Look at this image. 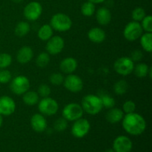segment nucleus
Masks as SVG:
<instances>
[{
    "label": "nucleus",
    "instance_id": "nucleus-23",
    "mask_svg": "<svg viewBox=\"0 0 152 152\" xmlns=\"http://www.w3.org/2000/svg\"><path fill=\"white\" fill-rule=\"evenodd\" d=\"M140 44L145 51L151 53L152 50V33L146 32L140 37Z\"/></svg>",
    "mask_w": 152,
    "mask_h": 152
},
{
    "label": "nucleus",
    "instance_id": "nucleus-19",
    "mask_svg": "<svg viewBox=\"0 0 152 152\" xmlns=\"http://www.w3.org/2000/svg\"><path fill=\"white\" fill-rule=\"evenodd\" d=\"M96 19L98 23L101 25H107L111 22V13L109 9L102 7L96 10Z\"/></svg>",
    "mask_w": 152,
    "mask_h": 152
},
{
    "label": "nucleus",
    "instance_id": "nucleus-28",
    "mask_svg": "<svg viewBox=\"0 0 152 152\" xmlns=\"http://www.w3.org/2000/svg\"><path fill=\"white\" fill-rule=\"evenodd\" d=\"M50 60V55L48 53L42 52L37 56L36 59V64L39 68H45L49 64Z\"/></svg>",
    "mask_w": 152,
    "mask_h": 152
},
{
    "label": "nucleus",
    "instance_id": "nucleus-13",
    "mask_svg": "<svg viewBox=\"0 0 152 152\" xmlns=\"http://www.w3.org/2000/svg\"><path fill=\"white\" fill-rule=\"evenodd\" d=\"M113 149L115 152H130L132 149V142L126 136H118L113 142Z\"/></svg>",
    "mask_w": 152,
    "mask_h": 152
},
{
    "label": "nucleus",
    "instance_id": "nucleus-1",
    "mask_svg": "<svg viewBox=\"0 0 152 152\" xmlns=\"http://www.w3.org/2000/svg\"><path fill=\"white\" fill-rule=\"evenodd\" d=\"M122 120L123 129L131 135L138 136L142 134L146 129V122L145 119L137 113L126 114Z\"/></svg>",
    "mask_w": 152,
    "mask_h": 152
},
{
    "label": "nucleus",
    "instance_id": "nucleus-27",
    "mask_svg": "<svg viewBox=\"0 0 152 152\" xmlns=\"http://www.w3.org/2000/svg\"><path fill=\"white\" fill-rule=\"evenodd\" d=\"M96 7H95V4L91 2V1H86L83 3V4L81 7V12L82 14L87 17L93 16L94 13H95Z\"/></svg>",
    "mask_w": 152,
    "mask_h": 152
},
{
    "label": "nucleus",
    "instance_id": "nucleus-42",
    "mask_svg": "<svg viewBox=\"0 0 152 152\" xmlns=\"http://www.w3.org/2000/svg\"><path fill=\"white\" fill-rule=\"evenodd\" d=\"M105 152H115L114 151V149H108L107 151H105Z\"/></svg>",
    "mask_w": 152,
    "mask_h": 152
},
{
    "label": "nucleus",
    "instance_id": "nucleus-18",
    "mask_svg": "<svg viewBox=\"0 0 152 152\" xmlns=\"http://www.w3.org/2000/svg\"><path fill=\"white\" fill-rule=\"evenodd\" d=\"M88 37L91 42L94 43H102L105 41L106 34L102 28H91L88 33Z\"/></svg>",
    "mask_w": 152,
    "mask_h": 152
},
{
    "label": "nucleus",
    "instance_id": "nucleus-32",
    "mask_svg": "<svg viewBox=\"0 0 152 152\" xmlns=\"http://www.w3.org/2000/svg\"><path fill=\"white\" fill-rule=\"evenodd\" d=\"M54 129L57 132H63L68 127V120H65L64 117L58 118L53 124Z\"/></svg>",
    "mask_w": 152,
    "mask_h": 152
},
{
    "label": "nucleus",
    "instance_id": "nucleus-25",
    "mask_svg": "<svg viewBox=\"0 0 152 152\" xmlns=\"http://www.w3.org/2000/svg\"><path fill=\"white\" fill-rule=\"evenodd\" d=\"M30 31H31L30 24L27 22H24V21L19 22L16 25L14 30L16 35L19 37H23L26 36L30 32Z\"/></svg>",
    "mask_w": 152,
    "mask_h": 152
},
{
    "label": "nucleus",
    "instance_id": "nucleus-3",
    "mask_svg": "<svg viewBox=\"0 0 152 152\" xmlns=\"http://www.w3.org/2000/svg\"><path fill=\"white\" fill-rule=\"evenodd\" d=\"M50 25L53 30L59 32H65L71 28L72 20L68 15L62 13H58L51 17Z\"/></svg>",
    "mask_w": 152,
    "mask_h": 152
},
{
    "label": "nucleus",
    "instance_id": "nucleus-41",
    "mask_svg": "<svg viewBox=\"0 0 152 152\" xmlns=\"http://www.w3.org/2000/svg\"><path fill=\"white\" fill-rule=\"evenodd\" d=\"M12 1L15 3H20V2H22V1H24V0H12Z\"/></svg>",
    "mask_w": 152,
    "mask_h": 152
},
{
    "label": "nucleus",
    "instance_id": "nucleus-12",
    "mask_svg": "<svg viewBox=\"0 0 152 152\" xmlns=\"http://www.w3.org/2000/svg\"><path fill=\"white\" fill-rule=\"evenodd\" d=\"M65 47V41L59 36H53L46 44V50L49 54L56 55L60 53Z\"/></svg>",
    "mask_w": 152,
    "mask_h": 152
},
{
    "label": "nucleus",
    "instance_id": "nucleus-21",
    "mask_svg": "<svg viewBox=\"0 0 152 152\" xmlns=\"http://www.w3.org/2000/svg\"><path fill=\"white\" fill-rule=\"evenodd\" d=\"M53 30L50 25L45 24L42 25L38 30L37 37L42 41H48L50 38L53 37Z\"/></svg>",
    "mask_w": 152,
    "mask_h": 152
},
{
    "label": "nucleus",
    "instance_id": "nucleus-38",
    "mask_svg": "<svg viewBox=\"0 0 152 152\" xmlns=\"http://www.w3.org/2000/svg\"><path fill=\"white\" fill-rule=\"evenodd\" d=\"M143 57V53L141 50H135L131 54V59H132L134 62H139Z\"/></svg>",
    "mask_w": 152,
    "mask_h": 152
},
{
    "label": "nucleus",
    "instance_id": "nucleus-17",
    "mask_svg": "<svg viewBox=\"0 0 152 152\" xmlns=\"http://www.w3.org/2000/svg\"><path fill=\"white\" fill-rule=\"evenodd\" d=\"M34 56V51L29 46H23L21 48L16 54V59L18 62L22 65L28 63Z\"/></svg>",
    "mask_w": 152,
    "mask_h": 152
},
{
    "label": "nucleus",
    "instance_id": "nucleus-31",
    "mask_svg": "<svg viewBox=\"0 0 152 152\" xmlns=\"http://www.w3.org/2000/svg\"><path fill=\"white\" fill-rule=\"evenodd\" d=\"M12 63V56L6 53H0V69H4Z\"/></svg>",
    "mask_w": 152,
    "mask_h": 152
},
{
    "label": "nucleus",
    "instance_id": "nucleus-10",
    "mask_svg": "<svg viewBox=\"0 0 152 152\" xmlns=\"http://www.w3.org/2000/svg\"><path fill=\"white\" fill-rule=\"evenodd\" d=\"M42 13V7L38 1H31L25 7L23 14L28 21H36L40 17Z\"/></svg>",
    "mask_w": 152,
    "mask_h": 152
},
{
    "label": "nucleus",
    "instance_id": "nucleus-9",
    "mask_svg": "<svg viewBox=\"0 0 152 152\" xmlns=\"http://www.w3.org/2000/svg\"><path fill=\"white\" fill-rule=\"evenodd\" d=\"M90 129L91 125L88 120L81 117L74 121L71 128V133L75 137L83 138L88 134Z\"/></svg>",
    "mask_w": 152,
    "mask_h": 152
},
{
    "label": "nucleus",
    "instance_id": "nucleus-5",
    "mask_svg": "<svg viewBox=\"0 0 152 152\" xmlns=\"http://www.w3.org/2000/svg\"><path fill=\"white\" fill-rule=\"evenodd\" d=\"M83 111L81 105L76 102L67 104L62 110V117L68 121L74 122L75 120L81 118L83 116Z\"/></svg>",
    "mask_w": 152,
    "mask_h": 152
},
{
    "label": "nucleus",
    "instance_id": "nucleus-6",
    "mask_svg": "<svg viewBox=\"0 0 152 152\" xmlns=\"http://www.w3.org/2000/svg\"><path fill=\"white\" fill-rule=\"evenodd\" d=\"M142 26L140 23L135 21H132L126 25L123 31L125 39L129 42H134L140 38L142 34Z\"/></svg>",
    "mask_w": 152,
    "mask_h": 152
},
{
    "label": "nucleus",
    "instance_id": "nucleus-30",
    "mask_svg": "<svg viewBox=\"0 0 152 152\" xmlns=\"http://www.w3.org/2000/svg\"><path fill=\"white\" fill-rule=\"evenodd\" d=\"M145 16L146 15H145V10L141 7H137L134 9L132 13V17L133 19V21L138 22H141Z\"/></svg>",
    "mask_w": 152,
    "mask_h": 152
},
{
    "label": "nucleus",
    "instance_id": "nucleus-2",
    "mask_svg": "<svg viewBox=\"0 0 152 152\" xmlns=\"http://www.w3.org/2000/svg\"><path fill=\"white\" fill-rule=\"evenodd\" d=\"M81 106L83 111L90 115H96L99 114L103 108L99 96L94 94H88L85 96L82 100Z\"/></svg>",
    "mask_w": 152,
    "mask_h": 152
},
{
    "label": "nucleus",
    "instance_id": "nucleus-26",
    "mask_svg": "<svg viewBox=\"0 0 152 152\" xmlns=\"http://www.w3.org/2000/svg\"><path fill=\"white\" fill-rule=\"evenodd\" d=\"M129 85L124 80H120L115 83L114 86V91L117 95H123L127 92Z\"/></svg>",
    "mask_w": 152,
    "mask_h": 152
},
{
    "label": "nucleus",
    "instance_id": "nucleus-39",
    "mask_svg": "<svg viewBox=\"0 0 152 152\" xmlns=\"http://www.w3.org/2000/svg\"><path fill=\"white\" fill-rule=\"evenodd\" d=\"M88 1L94 3V4H99V3H102L105 1V0H88Z\"/></svg>",
    "mask_w": 152,
    "mask_h": 152
},
{
    "label": "nucleus",
    "instance_id": "nucleus-8",
    "mask_svg": "<svg viewBox=\"0 0 152 152\" xmlns=\"http://www.w3.org/2000/svg\"><path fill=\"white\" fill-rule=\"evenodd\" d=\"M30 81L25 76L19 75L13 79L10 85L11 91L16 95H23L30 88Z\"/></svg>",
    "mask_w": 152,
    "mask_h": 152
},
{
    "label": "nucleus",
    "instance_id": "nucleus-4",
    "mask_svg": "<svg viewBox=\"0 0 152 152\" xmlns=\"http://www.w3.org/2000/svg\"><path fill=\"white\" fill-rule=\"evenodd\" d=\"M134 68V63L130 57L122 56L114 62V69L118 74L128 76L132 74Z\"/></svg>",
    "mask_w": 152,
    "mask_h": 152
},
{
    "label": "nucleus",
    "instance_id": "nucleus-37",
    "mask_svg": "<svg viewBox=\"0 0 152 152\" xmlns=\"http://www.w3.org/2000/svg\"><path fill=\"white\" fill-rule=\"evenodd\" d=\"M11 73L5 69L0 70V83L6 84L11 80Z\"/></svg>",
    "mask_w": 152,
    "mask_h": 152
},
{
    "label": "nucleus",
    "instance_id": "nucleus-20",
    "mask_svg": "<svg viewBox=\"0 0 152 152\" xmlns=\"http://www.w3.org/2000/svg\"><path fill=\"white\" fill-rule=\"evenodd\" d=\"M123 117H124V112L123 110L118 108H111L109 111L107 112L105 118L108 123L111 124H116L122 121Z\"/></svg>",
    "mask_w": 152,
    "mask_h": 152
},
{
    "label": "nucleus",
    "instance_id": "nucleus-22",
    "mask_svg": "<svg viewBox=\"0 0 152 152\" xmlns=\"http://www.w3.org/2000/svg\"><path fill=\"white\" fill-rule=\"evenodd\" d=\"M23 102L25 105L32 106L38 104L39 101V96L37 94V92L32 91H28L23 94Z\"/></svg>",
    "mask_w": 152,
    "mask_h": 152
},
{
    "label": "nucleus",
    "instance_id": "nucleus-29",
    "mask_svg": "<svg viewBox=\"0 0 152 152\" xmlns=\"http://www.w3.org/2000/svg\"><path fill=\"white\" fill-rule=\"evenodd\" d=\"M99 97H100L101 100H102L103 108L110 109V108H114V105H115L116 104L115 99H114V97L110 96V95L104 94L100 95Z\"/></svg>",
    "mask_w": 152,
    "mask_h": 152
},
{
    "label": "nucleus",
    "instance_id": "nucleus-7",
    "mask_svg": "<svg viewBox=\"0 0 152 152\" xmlns=\"http://www.w3.org/2000/svg\"><path fill=\"white\" fill-rule=\"evenodd\" d=\"M38 109L42 114L45 116L54 115L59 110V104L54 99L50 97H44L39 101Z\"/></svg>",
    "mask_w": 152,
    "mask_h": 152
},
{
    "label": "nucleus",
    "instance_id": "nucleus-33",
    "mask_svg": "<svg viewBox=\"0 0 152 152\" xmlns=\"http://www.w3.org/2000/svg\"><path fill=\"white\" fill-rule=\"evenodd\" d=\"M141 26L143 31L145 32H152V17L151 15L145 16L141 21Z\"/></svg>",
    "mask_w": 152,
    "mask_h": 152
},
{
    "label": "nucleus",
    "instance_id": "nucleus-11",
    "mask_svg": "<svg viewBox=\"0 0 152 152\" xmlns=\"http://www.w3.org/2000/svg\"><path fill=\"white\" fill-rule=\"evenodd\" d=\"M65 88L72 93H78L83 88V80L75 74H68L63 82Z\"/></svg>",
    "mask_w": 152,
    "mask_h": 152
},
{
    "label": "nucleus",
    "instance_id": "nucleus-16",
    "mask_svg": "<svg viewBox=\"0 0 152 152\" xmlns=\"http://www.w3.org/2000/svg\"><path fill=\"white\" fill-rule=\"evenodd\" d=\"M78 63L77 61L73 57H66L61 61L59 68L64 74H71L77 70Z\"/></svg>",
    "mask_w": 152,
    "mask_h": 152
},
{
    "label": "nucleus",
    "instance_id": "nucleus-34",
    "mask_svg": "<svg viewBox=\"0 0 152 152\" xmlns=\"http://www.w3.org/2000/svg\"><path fill=\"white\" fill-rule=\"evenodd\" d=\"M64 79L63 75L60 73H53L50 76L49 80L53 86H60L63 83Z\"/></svg>",
    "mask_w": 152,
    "mask_h": 152
},
{
    "label": "nucleus",
    "instance_id": "nucleus-40",
    "mask_svg": "<svg viewBox=\"0 0 152 152\" xmlns=\"http://www.w3.org/2000/svg\"><path fill=\"white\" fill-rule=\"evenodd\" d=\"M2 115H1L0 114V127L1 126V125H2V123H3V119H2V117H1Z\"/></svg>",
    "mask_w": 152,
    "mask_h": 152
},
{
    "label": "nucleus",
    "instance_id": "nucleus-15",
    "mask_svg": "<svg viewBox=\"0 0 152 152\" xmlns=\"http://www.w3.org/2000/svg\"><path fill=\"white\" fill-rule=\"evenodd\" d=\"M31 126L35 132H43L47 129V120L43 114H35L31 117Z\"/></svg>",
    "mask_w": 152,
    "mask_h": 152
},
{
    "label": "nucleus",
    "instance_id": "nucleus-35",
    "mask_svg": "<svg viewBox=\"0 0 152 152\" xmlns=\"http://www.w3.org/2000/svg\"><path fill=\"white\" fill-rule=\"evenodd\" d=\"M51 93V89H50V86H48L46 84H42L39 86L38 91H37V94L39 96H42V97H48L49 95Z\"/></svg>",
    "mask_w": 152,
    "mask_h": 152
},
{
    "label": "nucleus",
    "instance_id": "nucleus-36",
    "mask_svg": "<svg viewBox=\"0 0 152 152\" xmlns=\"http://www.w3.org/2000/svg\"><path fill=\"white\" fill-rule=\"evenodd\" d=\"M135 110H136V104L132 100H127L123 104V111L126 114L135 112Z\"/></svg>",
    "mask_w": 152,
    "mask_h": 152
},
{
    "label": "nucleus",
    "instance_id": "nucleus-14",
    "mask_svg": "<svg viewBox=\"0 0 152 152\" xmlns=\"http://www.w3.org/2000/svg\"><path fill=\"white\" fill-rule=\"evenodd\" d=\"M16 111V102L8 96L0 97V114L9 116L13 114Z\"/></svg>",
    "mask_w": 152,
    "mask_h": 152
},
{
    "label": "nucleus",
    "instance_id": "nucleus-24",
    "mask_svg": "<svg viewBox=\"0 0 152 152\" xmlns=\"http://www.w3.org/2000/svg\"><path fill=\"white\" fill-rule=\"evenodd\" d=\"M150 68H149L147 64L141 62V63H138L137 65H135L133 72L138 78H144L148 76Z\"/></svg>",
    "mask_w": 152,
    "mask_h": 152
}]
</instances>
